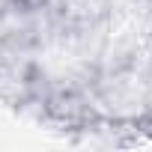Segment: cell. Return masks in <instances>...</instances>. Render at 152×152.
I'll list each match as a JSON object with an SVG mask.
<instances>
[]
</instances>
